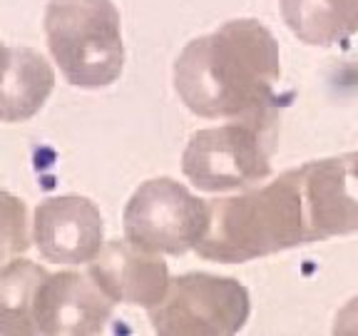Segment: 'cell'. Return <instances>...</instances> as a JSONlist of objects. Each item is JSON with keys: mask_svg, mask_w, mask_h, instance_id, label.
<instances>
[{"mask_svg": "<svg viewBox=\"0 0 358 336\" xmlns=\"http://www.w3.org/2000/svg\"><path fill=\"white\" fill-rule=\"evenodd\" d=\"M279 43L259 20H229L187 45L174 62V88L194 115L236 120L276 107Z\"/></svg>", "mask_w": 358, "mask_h": 336, "instance_id": "cell-1", "label": "cell"}, {"mask_svg": "<svg viewBox=\"0 0 358 336\" xmlns=\"http://www.w3.org/2000/svg\"><path fill=\"white\" fill-rule=\"evenodd\" d=\"M311 241L316 234L296 167L244 195L209 200L207 232L194 252L209 262L241 264Z\"/></svg>", "mask_w": 358, "mask_h": 336, "instance_id": "cell-2", "label": "cell"}, {"mask_svg": "<svg viewBox=\"0 0 358 336\" xmlns=\"http://www.w3.org/2000/svg\"><path fill=\"white\" fill-rule=\"evenodd\" d=\"M45 35L75 88H107L122 75V25L112 0H52L45 10Z\"/></svg>", "mask_w": 358, "mask_h": 336, "instance_id": "cell-3", "label": "cell"}, {"mask_svg": "<svg viewBox=\"0 0 358 336\" xmlns=\"http://www.w3.org/2000/svg\"><path fill=\"white\" fill-rule=\"evenodd\" d=\"M276 142L279 118L274 107L194 132L182 155V169L201 192L249 187L268 177Z\"/></svg>", "mask_w": 358, "mask_h": 336, "instance_id": "cell-4", "label": "cell"}, {"mask_svg": "<svg viewBox=\"0 0 358 336\" xmlns=\"http://www.w3.org/2000/svg\"><path fill=\"white\" fill-rule=\"evenodd\" d=\"M249 312V291L236 279L189 272L169 279L162 302L150 309V321L164 336H231Z\"/></svg>", "mask_w": 358, "mask_h": 336, "instance_id": "cell-5", "label": "cell"}, {"mask_svg": "<svg viewBox=\"0 0 358 336\" xmlns=\"http://www.w3.org/2000/svg\"><path fill=\"white\" fill-rule=\"evenodd\" d=\"M124 237L155 254H187L209 224V202L169 177L150 179L124 207Z\"/></svg>", "mask_w": 358, "mask_h": 336, "instance_id": "cell-6", "label": "cell"}, {"mask_svg": "<svg viewBox=\"0 0 358 336\" xmlns=\"http://www.w3.org/2000/svg\"><path fill=\"white\" fill-rule=\"evenodd\" d=\"M33 237L48 262L90 264L102 249L105 224L87 197L62 195L38 204Z\"/></svg>", "mask_w": 358, "mask_h": 336, "instance_id": "cell-7", "label": "cell"}, {"mask_svg": "<svg viewBox=\"0 0 358 336\" xmlns=\"http://www.w3.org/2000/svg\"><path fill=\"white\" fill-rule=\"evenodd\" d=\"M112 304L90 274H48L35 297V329L65 336L100 334L112 319Z\"/></svg>", "mask_w": 358, "mask_h": 336, "instance_id": "cell-8", "label": "cell"}, {"mask_svg": "<svg viewBox=\"0 0 358 336\" xmlns=\"http://www.w3.org/2000/svg\"><path fill=\"white\" fill-rule=\"evenodd\" d=\"M112 302L147 307L162 302L169 289V269L162 257L132 241L112 239L90 262L87 272Z\"/></svg>", "mask_w": 358, "mask_h": 336, "instance_id": "cell-9", "label": "cell"}, {"mask_svg": "<svg viewBox=\"0 0 358 336\" xmlns=\"http://www.w3.org/2000/svg\"><path fill=\"white\" fill-rule=\"evenodd\" d=\"M316 241L358 232V177L351 155L313 160L299 167Z\"/></svg>", "mask_w": 358, "mask_h": 336, "instance_id": "cell-10", "label": "cell"}, {"mask_svg": "<svg viewBox=\"0 0 358 336\" xmlns=\"http://www.w3.org/2000/svg\"><path fill=\"white\" fill-rule=\"evenodd\" d=\"M52 88L55 73L40 52L0 45V122L35 118Z\"/></svg>", "mask_w": 358, "mask_h": 336, "instance_id": "cell-11", "label": "cell"}, {"mask_svg": "<svg viewBox=\"0 0 358 336\" xmlns=\"http://www.w3.org/2000/svg\"><path fill=\"white\" fill-rule=\"evenodd\" d=\"M281 15L306 45L331 48L358 33V0H281Z\"/></svg>", "mask_w": 358, "mask_h": 336, "instance_id": "cell-12", "label": "cell"}, {"mask_svg": "<svg viewBox=\"0 0 358 336\" xmlns=\"http://www.w3.org/2000/svg\"><path fill=\"white\" fill-rule=\"evenodd\" d=\"M48 276L40 264L17 259L0 269V334H38L35 297Z\"/></svg>", "mask_w": 358, "mask_h": 336, "instance_id": "cell-13", "label": "cell"}, {"mask_svg": "<svg viewBox=\"0 0 358 336\" xmlns=\"http://www.w3.org/2000/svg\"><path fill=\"white\" fill-rule=\"evenodd\" d=\"M30 249L28 212L10 192L0 190V262L25 254Z\"/></svg>", "mask_w": 358, "mask_h": 336, "instance_id": "cell-14", "label": "cell"}, {"mask_svg": "<svg viewBox=\"0 0 358 336\" xmlns=\"http://www.w3.org/2000/svg\"><path fill=\"white\" fill-rule=\"evenodd\" d=\"M334 331L336 334H358V297L351 299V302L338 312Z\"/></svg>", "mask_w": 358, "mask_h": 336, "instance_id": "cell-15", "label": "cell"}, {"mask_svg": "<svg viewBox=\"0 0 358 336\" xmlns=\"http://www.w3.org/2000/svg\"><path fill=\"white\" fill-rule=\"evenodd\" d=\"M351 162H353V172H356V177H358V152L351 155Z\"/></svg>", "mask_w": 358, "mask_h": 336, "instance_id": "cell-16", "label": "cell"}]
</instances>
